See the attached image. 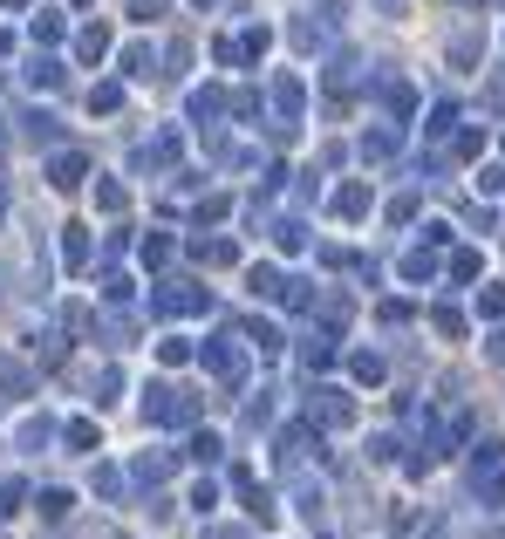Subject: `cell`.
<instances>
[{"label":"cell","instance_id":"cell-1","mask_svg":"<svg viewBox=\"0 0 505 539\" xmlns=\"http://www.w3.org/2000/svg\"><path fill=\"white\" fill-rule=\"evenodd\" d=\"M55 185H62V192L82 185V157H55Z\"/></svg>","mask_w":505,"mask_h":539},{"label":"cell","instance_id":"cell-2","mask_svg":"<svg viewBox=\"0 0 505 539\" xmlns=\"http://www.w3.org/2000/svg\"><path fill=\"white\" fill-rule=\"evenodd\" d=\"M69 512V492H41V519H62Z\"/></svg>","mask_w":505,"mask_h":539},{"label":"cell","instance_id":"cell-3","mask_svg":"<svg viewBox=\"0 0 505 539\" xmlns=\"http://www.w3.org/2000/svg\"><path fill=\"white\" fill-rule=\"evenodd\" d=\"M492 355H499V362H505V335H499V342H492Z\"/></svg>","mask_w":505,"mask_h":539}]
</instances>
